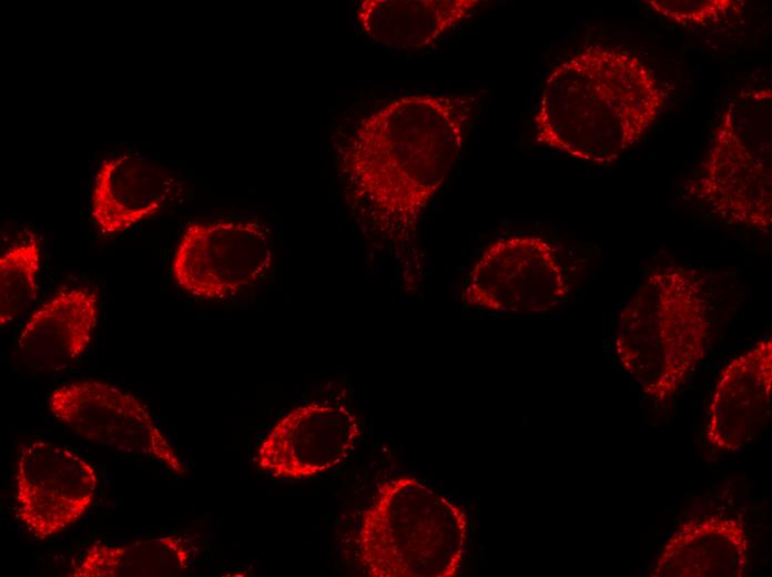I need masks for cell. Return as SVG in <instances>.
<instances>
[{"label": "cell", "instance_id": "obj_1", "mask_svg": "<svg viewBox=\"0 0 772 577\" xmlns=\"http://www.w3.org/2000/svg\"><path fill=\"white\" fill-rule=\"evenodd\" d=\"M478 102L467 93L406 94L363 117L338 151L346 201L365 236L419 281L421 217L457 163Z\"/></svg>", "mask_w": 772, "mask_h": 577}, {"label": "cell", "instance_id": "obj_2", "mask_svg": "<svg viewBox=\"0 0 772 577\" xmlns=\"http://www.w3.org/2000/svg\"><path fill=\"white\" fill-rule=\"evenodd\" d=\"M667 99L657 74L638 54L586 44L545 79L535 138L585 162L612 163L657 122Z\"/></svg>", "mask_w": 772, "mask_h": 577}, {"label": "cell", "instance_id": "obj_3", "mask_svg": "<svg viewBox=\"0 0 772 577\" xmlns=\"http://www.w3.org/2000/svg\"><path fill=\"white\" fill-rule=\"evenodd\" d=\"M705 279L671 265L650 272L621 308L613 336L622 368L657 403L671 398L707 354Z\"/></svg>", "mask_w": 772, "mask_h": 577}, {"label": "cell", "instance_id": "obj_4", "mask_svg": "<svg viewBox=\"0 0 772 577\" xmlns=\"http://www.w3.org/2000/svg\"><path fill=\"white\" fill-rule=\"evenodd\" d=\"M464 508L412 476L382 483L363 512L359 561L372 577H453L468 545Z\"/></svg>", "mask_w": 772, "mask_h": 577}, {"label": "cell", "instance_id": "obj_5", "mask_svg": "<svg viewBox=\"0 0 772 577\" xmlns=\"http://www.w3.org/2000/svg\"><path fill=\"white\" fill-rule=\"evenodd\" d=\"M772 91L738 92L723 109L690 193L729 225L770 234Z\"/></svg>", "mask_w": 772, "mask_h": 577}, {"label": "cell", "instance_id": "obj_6", "mask_svg": "<svg viewBox=\"0 0 772 577\" xmlns=\"http://www.w3.org/2000/svg\"><path fill=\"white\" fill-rule=\"evenodd\" d=\"M575 272L563 249L538 235L491 242L466 275L465 306L494 314H541L570 296Z\"/></svg>", "mask_w": 772, "mask_h": 577}, {"label": "cell", "instance_id": "obj_7", "mask_svg": "<svg viewBox=\"0 0 772 577\" xmlns=\"http://www.w3.org/2000/svg\"><path fill=\"white\" fill-rule=\"evenodd\" d=\"M268 231L255 221L193 222L172 260L180 287L204 300H225L257 283L271 269Z\"/></svg>", "mask_w": 772, "mask_h": 577}, {"label": "cell", "instance_id": "obj_8", "mask_svg": "<svg viewBox=\"0 0 772 577\" xmlns=\"http://www.w3.org/2000/svg\"><path fill=\"white\" fill-rule=\"evenodd\" d=\"M52 415L79 437L101 447L148 457L171 472L185 468L139 398L105 382L78 381L54 389Z\"/></svg>", "mask_w": 772, "mask_h": 577}, {"label": "cell", "instance_id": "obj_9", "mask_svg": "<svg viewBox=\"0 0 772 577\" xmlns=\"http://www.w3.org/2000/svg\"><path fill=\"white\" fill-rule=\"evenodd\" d=\"M17 516L43 540L71 527L90 507L98 487L94 467L60 444H24L16 469Z\"/></svg>", "mask_w": 772, "mask_h": 577}, {"label": "cell", "instance_id": "obj_10", "mask_svg": "<svg viewBox=\"0 0 772 577\" xmlns=\"http://www.w3.org/2000/svg\"><path fill=\"white\" fill-rule=\"evenodd\" d=\"M360 434L349 408L311 402L278 419L261 442L255 462L276 478H312L342 464Z\"/></svg>", "mask_w": 772, "mask_h": 577}, {"label": "cell", "instance_id": "obj_11", "mask_svg": "<svg viewBox=\"0 0 772 577\" xmlns=\"http://www.w3.org/2000/svg\"><path fill=\"white\" fill-rule=\"evenodd\" d=\"M772 340L758 341L721 371L708 405L705 437L732 453L754 439L771 417Z\"/></svg>", "mask_w": 772, "mask_h": 577}, {"label": "cell", "instance_id": "obj_12", "mask_svg": "<svg viewBox=\"0 0 772 577\" xmlns=\"http://www.w3.org/2000/svg\"><path fill=\"white\" fill-rule=\"evenodd\" d=\"M98 320V294L85 286L62 288L28 320L16 357L31 372H58L89 346Z\"/></svg>", "mask_w": 772, "mask_h": 577}, {"label": "cell", "instance_id": "obj_13", "mask_svg": "<svg viewBox=\"0 0 772 577\" xmlns=\"http://www.w3.org/2000/svg\"><path fill=\"white\" fill-rule=\"evenodd\" d=\"M175 188L173 174L150 158L125 153L105 160L94 181L92 216L104 234L126 231L158 213Z\"/></svg>", "mask_w": 772, "mask_h": 577}, {"label": "cell", "instance_id": "obj_14", "mask_svg": "<svg viewBox=\"0 0 772 577\" xmlns=\"http://www.w3.org/2000/svg\"><path fill=\"white\" fill-rule=\"evenodd\" d=\"M750 540L734 517L710 515L682 523L663 545L652 577H742Z\"/></svg>", "mask_w": 772, "mask_h": 577}, {"label": "cell", "instance_id": "obj_15", "mask_svg": "<svg viewBox=\"0 0 772 577\" xmlns=\"http://www.w3.org/2000/svg\"><path fill=\"white\" fill-rule=\"evenodd\" d=\"M479 0H364L356 10L363 33L384 45L418 50L474 16Z\"/></svg>", "mask_w": 772, "mask_h": 577}, {"label": "cell", "instance_id": "obj_16", "mask_svg": "<svg viewBox=\"0 0 772 577\" xmlns=\"http://www.w3.org/2000/svg\"><path fill=\"white\" fill-rule=\"evenodd\" d=\"M192 551L186 539L163 535L130 543L91 544L73 565L72 577H174L184 574Z\"/></svg>", "mask_w": 772, "mask_h": 577}, {"label": "cell", "instance_id": "obj_17", "mask_svg": "<svg viewBox=\"0 0 772 577\" xmlns=\"http://www.w3.org/2000/svg\"><path fill=\"white\" fill-rule=\"evenodd\" d=\"M41 250L37 236L14 243L0 256V327L14 322L37 297Z\"/></svg>", "mask_w": 772, "mask_h": 577}, {"label": "cell", "instance_id": "obj_18", "mask_svg": "<svg viewBox=\"0 0 772 577\" xmlns=\"http://www.w3.org/2000/svg\"><path fill=\"white\" fill-rule=\"evenodd\" d=\"M646 7L682 27H707L742 12L741 0H647Z\"/></svg>", "mask_w": 772, "mask_h": 577}]
</instances>
